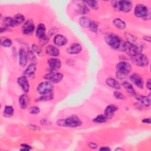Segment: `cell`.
<instances>
[{"mask_svg":"<svg viewBox=\"0 0 151 151\" xmlns=\"http://www.w3.org/2000/svg\"><path fill=\"white\" fill-rule=\"evenodd\" d=\"M3 24L5 27L8 28L12 27H15L13 18L11 17H5L3 19Z\"/></svg>","mask_w":151,"mask_h":151,"instance_id":"cell-26","label":"cell"},{"mask_svg":"<svg viewBox=\"0 0 151 151\" xmlns=\"http://www.w3.org/2000/svg\"><path fill=\"white\" fill-rule=\"evenodd\" d=\"M12 44V41L11 39L1 38V45L5 47H10Z\"/></svg>","mask_w":151,"mask_h":151,"instance_id":"cell-34","label":"cell"},{"mask_svg":"<svg viewBox=\"0 0 151 151\" xmlns=\"http://www.w3.org/2000/svg\"><path fill=\"white\" fill-rule=\"evenodd\" d=\"M124 35L127 39V41L132 43V44H134L137 40V38L135 36H134L133 34H130V32H126L124 34Z\"/></svg>","mask_w":151,"mask_h":151,"instance_id":"cell-35","label":"cell"},{"mask_svg":"<svg viewBox=\"0 0 151 151\" xmlns=\"http://www.w3.org/2000/svg\"><path fill=\"white\" fill-rule=\"evenodd\" d=\"M106 43L112 48L117 50L122 45L121 38L114 33H110L107 34L105 38Z\"/></svg>","mask_w":151,"mask_h":151,"instance_id":"cell-4","label":"cell"},{"mask_svg":"<svg viewBox=\"0 0 151 151\" xmlns=\"http://www.w3.org/2000/svg\"><path fill=\"white\" fill-rule=\"evenodd\" d=\"M34 29L35 25L34 24V22L31 20L26 21L22 27V33L25 35H29L32 34L34 32Z\"/></svg>","mask_w":151,"mask_h":151,"instance_id":"cell-10","label":"cell"},{"mask_svg":"<svg viewBox=\"0 0 151 151\" xmlns=\"http://www.w3.org/2000/svg\"><path fill=\"white\" fill-rule=\"evenodd\" d=\"M116 150H123V149H120V148H117V149H116Z\"/></svg>","mask_w":151,"mask_h":151,"instance_id":"cell-48","label":"cell"},{"mask_svg":"<svg viewBox=\"0 0 151 151\" xmlns=\"http://www.w3.org/2000/svg\"><path fill=\"white\" fill-rule=\"evenodd\" d=\"M28 127L31 130H40V127L37 126H35L34 124H29L28 126Z\"/></svg>","mask_w":151,"mask_h":151,"instance_id":"cell-40","label":"cell"},{"mask_svg":"<svg viewBox=\"0 0 151 151\" xmlns=\"http://www.w3.org/2000/svg\"><path fill=\"white\" fill-rule=\"evenodd\" d=\"M37 68L36 64L35 63H31L25 69V74L28 76H31L34 75L35 70Z\"/></svg>","mask_w":151,"mask_h":151,"instance_id":"cell-25","label":"cell"},{"mask_svg":"<svg viewBox=\"0 0 151 151\" xmlns=\"http://www.w3.org/2000/svg\"><path fill=\"white\" fill-rule=\"evenodd\" d=\"M48 64L52 71H55L60 68L61 63L60 60L57 58H50L48 60Z\"/></svg>","mask_w":151,"mask_h":151,"instance_id":"cell-13","label":"cell"},{"mask_svg":"<svg viewBox=\"0 0 151 151\" xmlns=\"http://www.w3.org/2000/svg\"><path fill=\"white\" fill-rule=\"evenodd\" d=\"M83 2L87 4L90 7H91L94 10H97L99 8L98 1H84Z\"/></svg>","mask_w":151,"mask_h":151,"instance_id":"cell-33","label":"cell"},{"mask_svg":"<svg viewBox=\"0 0 151 151\" xmlns=\"http://www.w3.org/2000/svg\"><path fill=\"white\" fill-rule=\"evenodd\" d=\"M113 24L116 27H117V28L120 29H123L126 27V22L124 21H123L122 19H121L120 18H115L113 21Z\"/></svg>","mask_w":151,"mask_h":151,"instance_id":"cell-24","label":"cell"},{"mask_svg":"<svg viewBox=\"0 0 151 151\" xmlns=\"http://www.w3.org/2000/svg\"><path fill=\"white\" fill-rule=\"evenodd\" d=\"M116 69V77L120 80H123L132 71V66L127 62L121 61L117 64Z\"/></svg>","mask_w":151,"mask_h":151,"instance_id":"cell-2","label":"cell"},{"mask_svg":"<svg viewBox=\"0 0 151 151\" xmlns=\"http://www.w3.org/2000/svg\"><path fill=\"white\" fill-rule=\"evenodd\" d=\"M21 150H30L32 149L31 146H29L27 144H25V143L22 144L21 145Z\"/></svg>","mask_w":151,"mask_h":151,"instance_id":"cell-39","label":"cell"},{"mask_svg":"<svg viewBox=\"0 0 151 151\" xmlns=\"http://www.w3.org/2000/svg\"><path fill=\"white\" fill-rule=\"evenodd\" d=\"M106 83L109 86L116 90H119L121 87L120 83L116 79L113 78H107L106 80Z\"/></svg>","mask_w":151,"mask_h":151,"instance_id":"cell-23","label":"cell"},{"mask_svg":"<svg viewBox=\"0 0 151 151\" xmlns=\"http://www.w3.org/2000/svg\"><path fill=\"white\" fill-rule=\"evenodd\" d=\"M53 93L52 91L46 93L44 94H41V96H40L38 99H37V101H48L52 100L53 99Z\"/></svg>","mask_w":151,"mask_h":151,"instance_id":"cell-31","label":"cell"},{"mask_svg":"<svg viewBox=\"0 0 151 151\" xmlns=\"http://www.w3.org/2000/svg\"><path fill=\"white\" fill-rule=\"evenodd\" d=\"M54 86L50 81H44L40 83L37 88V91L41 94H44L52 91Z\"/></svg>","mask_w":151,"mask_h":151,"instance_id":"cell-9","label":"cell"},{"mask_svg":"<svg viewBox=\"0 0 151 151\" xmlns=\"http://www.w3.org/2000/svg\"><path fill=\"white\" fill-rule=\"evenodd\" d=\"M90 22L91 20L90 19V18L86 16H83L79 19V23L83 27L88 28Z\"/></svg>","mask_w":151,"mask_h":151,"instance_id":"cell-28","label":"cell"},{"mask_svg":"<svg viewBox=\"0 0 151 151\" xmlns=\"http://www.w3.org/2000/svg\"><path fill=\"white\" fill-rule=\"evenodd\" d=\"M118 110V107L114 104H110L107 106L104 110L105 116L109 118H111L114 115V113Z\"/></svg>","mask_w":151,"mask_h":151,"instance_id":"cell-18","label":"cell"},{"mask_svg":"<svg viewBox=\"0 0 151 151\" xmlns=\"http://www.w3.org/2000/svg\"><path fill=\"white\" fill-rule=\"evenodd\" d=\"M136 99L137 100H138L140 102V104L146 106V107H149L150 105V99L149 97L147 96H141L139 94H136L135 96Z\"/></svg>","mask_w":151,"mask_h":151,"instance_id":"cell-22","label":"cell"},{"mask_svg":"<svg viewBox=\"0 0 151 151\" xmlns=\"http://www.w3.org/2000/svg\"><path fill=\"white\" fill-rule=\"evenodd\" d=\"M107 119H108L105 114H100L94 118L93 119V122L95 123H105Z\"/></svg>","mask_w":151,"mask_h":151,"instance_id":"cell-30","label":"cell"},{"mask_svg":"<svg viewBox=\"0 0 151 151\" xmlns=\"http://www.w3.org/2000/svg\"><path fill=\"white\" fill-rule=\"evenodd\" d=\"M44 78L51 83H58L62 80L63 78V74L61 73L56 72L55 71H52L46 74L44 76Z\"/></svg>","mask_w":151,"mask_h":151,"instance_id":"cell-8","label":"cell"},{"mask_svg":"<svg viewBox=\"0 0 151 151\" xmlns=\"http://www.w3.org/2000/svg\"><path fill=\"white\" fill-rule=\"evenodd\" d=\"M53 41L54 44L57 46H64L67 43L68 40L67 38L64 35L61 34H57L54 37Z\"/></svg>","mask_w":151,"mask_h":151,"instance_id":"cell-15","label":"cell"},{"mask_svg":"<svg viewBox=\"0 0 151 151\" xmlns=\"http://www.w3.org/2000/svg\"><path fill=\"white\" fill-rule=\"evenodd\" d=\"M100 150H101V151H109V150H110V148L107 147V146H104V147H101L99 149Z\"/></svg>","mask_w":151,"mask_h":151,"instance_id":"cell-45","label":"cell"},{"mask_svg":"<svg viewBox=\"0 0 151 151\" xmlns=\"http://www.w3.org/2000/svg\"><path fill=\"white\" fill-rule=\"evenodd\" d=\"M123 50L130 57L136 55L139 53L138 47L135 45V44L130 43L128 41L124 42L122 45Z\"/></svg>","mask_w":151,"mask_h":151,"instance_id":"cell-7","label":"cell"},{"mask_svg":"<svg viewBox=\"0 0 151 151\" xmlns=\"http://www.w3.org/2000/svg\"><path fill=\"white\" fill-rule=\"evenodd\" d=\"M114 96L115 98H116L117 99H119V100H123V99H125L124 95L122 93H120L119 91H114Z\"/></svg>","mask_w":151,"mask_h":151,"instance_id":"cell-38","label":"cell"},{"mask_svg":"<svg viewBox=\"0 0 151 151\" xmlns=\"http://www.w3.org/2000/svg\"><path fill=\"white\" fill-rule=\"evenodd\" d=\"M45 52L49 55L53 57H57L60 54V51L58 48L52 45H49L45 48Z\"/></svg>","mask_w":151,"mask_h":151,"instance_id":"cell-19","label":"cell"},{"mask_svg":"<svg viewBox=\"0 0 151 151\" xmlns=\"http://www.w3.org/2000/svg\"><path fill=\"white\" fill-rule=\"evenodd\" d=\"M82 51V46L78 43H74L68 47L67 52L70 54H77Z\"/></svg>","mask_w":151,"mask_h":151,"instance_id":"cell-14","label":"cell"},{"mask_svg":"<svg viewBox=\"0 0 151 151\" xmlns=\"http://www.w3.org/2000/svg\"><path fill=\"white\" fill-rule=\"evenodd\" d=\"M18 101L21 108L25 109L29 103V98L27 94H22L19 97Z\"/></svg>","mask_w":151,"mask_h":151,"instance_id":"cell-20","label":"cell"},{"mask_svg":"<svg viewBox=\"0 0 151 151\" xmlns=\"http://www.w3.org/2000/svg\"><path fill=\"white\" fill-rule=\"evenodd\" d=\"M40 111V109L38 106H32L29 109V113L32 114H37Z\"/></svg>","mask_w":151,"mask_h":151,"instance_id":"cell-37","label":"cell"},{"mask_svg":"<svg viewBox=\"0 0 151 151\" xmlns=\"http://www.w3.org/2000/svg\"><path fill=\"white\" fill-rule=\"evenodd\" d=\"M78 11L80 14L84 15V14H87L89 12V8L87 6V5H86V4L84 3L83 4H78Z\"/></svg>","mask_w":151,"mask_h":151,"instance_id":"cell-32","label":"cell"},{"mask_svg":"<svg viewBox=\"0 0 151 151\" xmlns=\"http://www.w3.org/2000/svg\"><path fill=\"white\" fill-rule=\"evenodd\" d=\"M111 2L113 7L119 11L129 12L132 8V2L130 1H113Z\"/></svg>","mask_w":151,"mask_h":151,"instance_id":"cell-3","label":"cell"},{"mask_svg":"<svg viewBox=\"0 0 151 151\" xmlns=\"http://www.w3.org/2000/svg\"><path fill=\"white\" fill-rule=\"evenodd\" d=\"M49 121L48 119H42L41 121H40V123L41 124H44V125H47L48 124Z\"/></svg>","mask_w":151,"mask_h":151,"instance_id":"cell-44","label":"cell"},{"mask_svg":"<svg viewBox=\"0 0 151 151\" xmlns=\"http://www.w3.org/2000/svg\"><path fill=\"white\" fill-rule=\"evenodd\" d=\"M17 83L25 93H28L29 90V84L26 76H21L17 79Z\"/></svg>","mask_w":151,"mask_h":151,"instance_id":"cell-11","label":"cell"},{"mask_svg":"<svg viewBox=\"0 0 151 151\" xmlns=\"http://www.w3.org/2000/svg\"><path fill=\"white\" fill-rule=\"evenodd\" d=\"M143 39H144L146 41H147V42H150V36L145 35V36L143 37Z\"/></svg>","mask_w":151,"mask_h":151,"instance_id":"cell-47","label":"cell"},{"mask_svg":"<svg viewBox=\"0 0 151 151\" xmlns=\"http://www.w3.org/2000/svg\"><path fill=\"white\" fill-rule=\"evenodd\" d=\"M130 81L139 88L142 89L143 88L144 83H143V78L139 74L136 73L133 74L132 75L130 76Z\"/></svg>","mask_w":151,"mask_h":151,"instance_id":"cell-12","label":"cell"},{"mask_svg":"<svg viewBox=\"0 0 151 151\" xmlns=\"http://www.w3.org/2000/svg\"><path fill=\"white\" fill-rule=\"evenodd\" d=\"M122 85L124 87V88H125V90H126V91L127 92V93L130 96H136V93L132 84L130 83H129V81H124L123 82Z\"/></svg>","mask_w":151,"mask_h":151,"instance_id":"cell-21","label":"cell"},{"mask_svg":"<svg viewBox=\"0 0 151 151\" xmlns=\"http://www.w3.org/2000/svg\"><path fill=\"white\" fill-rule=\"evenodd\" d=\"M32 50H33L35 52H36L37 54H40V53L41 52V50H40L36 45H35V44L32 45Z\"/></svg>","mask_w":151,"mask_h":151,"instance_id":"cell-42","label":"cell"},{"mask_svg":"<svg viewBox=\"0 0 151 151\" xmlns=\"http://www.w3.org/2000/svg\"><path fill=\"white\" fill-rule=\"evenodd\" d=\"M88 146L92 149H96L98 147V145L94 142H90L88 143Z\"/></svg>","mask_w":151,"mask_h":151,"instance_id":"cell-41","label":"cell"},{"mask_svg":"<svg viewBox=\"0 0 151 151\" xmlns=\"http://www.w3.org/2000/svg\"><path fill=\"white\" fill-rule=\"evenodd\" d=\"M45 27L43 24H40L36 29V35L41 40L47 37L45 35Z\"/></svg>","mask_w":151,"mask_h":151,"instance_id":"cell-17","label":"cell"},{"mask_svg":"<svg viewBox=\"0 0 151 151\" xmlns=\"http://www.w3.org/2000/svg\"><path fill=\"white\" fill-rule=\"evenodd\" d=\"M134 14L136 17L144 19L150 18V12L147 6L142 4H137L134 9Z\"/></svg>","mask_w":151,"mask_h":151,"instance_id":"cell-5","label":"cell"},{"mask_svg":"<svg viewBox=\"0 0 151 151\" xmlns=\"http://www.w3.org/2000/svg\"><path fill=\"white\" fill-rule=\"evenodd\" d=\"M19 64L21 67H24L27 64L28 61V56L26 51L24 49L21 48L19 50Z\"/></svg>","mask_w":151,"mask_h":151,"instance_id":"cell-16","label":"cell"},{"mask_svg":"<svg viewBox=\"0 0 151 151\" xmlns=\"http://www.w3.org/2000/svg\"><path fill=\"white\" fill-rule=\"evenodd\" d=\"M14 108L11 106H6L4 110V115L6 117H9L14 114Z\"/></svg>","mask_w":151,"mask_h":151,"instance_id":"cell-29","label":"cell"},{"mask_svg":"<svg viewBox=\"0 0 151 151\" xmlns=\"http://www.w3.org/2000/svg\"><path fill=\"white\" fill-rule=\"evenodd\" d=\"M88 28H89V29L91 31H92L93 32H97L98 31L99 27H98V24L96 22H95L94 21H91Z\"/></svg>","mask_w":151,"mask_h":151,"instance_id":"cell-36","label":"cell"},{"mask_svg":"<svg viewBox=\"0 0 151 151\" xmlns=\"http://www.w3.org/2000/svg\"><path fill=\"white\" fill-rule=\"evenodd\" d=\"M146 88L148 89V90H150L151 89V83H150V79H148L146 81Z\"/></svg>","mask_w":151,"mask_h":151,"instance_id":"cell-43","label":"cell"},{"mask_svg":"<svg viewBox=\"0 0 151 151\" xmlns=\"http://www.w3.org/2000/svg\"><path fill=\"white\" fill-rule=\"evenodd\" d=\"M57 124L58 126L63 127H77L81 126L82 122L77 116L72 115L65 119L58 120L57 122Z\"/></svg>","mask_w":151,"mask_h":151,"instance_id":"cell-1","label":"cell"},{"mask_svg":"<svg viewBox=\"0 0 151 151\" xmlns=\"http://www.w3.org/2000/svg\"><path fill=\"white\" fill-rule=\"evenodd\" d=\"M130 60L135 65L139 67L147 66L149 62L148 57L146 55L140 52L130 57Z\"/></svg>","mask_w":151,"mask_h":151,"instance_id":"cell-6","label":"cell"},{"mask_svg":"<svg viewBox=\"0 0 151 151\" xmlns=\"http://www.w3.org/2000/svg\"><path fill=\"white\" fill-rule=\"evenodd\" d=\"M13 19L15 26H17L24 21L25 17L21 14H17L13 17Z\"/></svg>","mask_w":151,"mask_h":151,"instance_id":"cell-27","label":"cell"},{"mask_svg":"<svg viewBox=\"0 0 151 151\" xmlns=\"http://www.w3.org/2000/svg\"><path fill=\"white\" fill-rule=\"evenodd\" d=\"M142 122L143 123L150 124V118H145L144 119L142 120Z\"/></svg>","mask_w":151,"mask_h":151,"instance_id":"cell-46","label":"cell"}]
</instances>
